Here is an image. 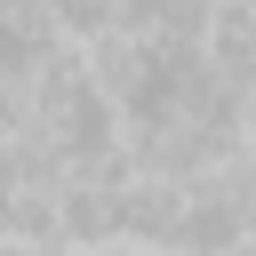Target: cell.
Instances as JSON below:
<instances>
[{
	"mask_svg": "<svg viewBox=\"0 0 256 256\" xmlns=\"http://www.w3.org/2000/svg\"><path fill=\"white\" fill-rule=\"evenodd\" d=\"M200 56H208V72L224 88H256V0H216Z\"/></svg>",
	"mask_w": 256,
	"mask_h": 256,
	"instance_id": "1",
	"label": "cell"
}]
</instances>
